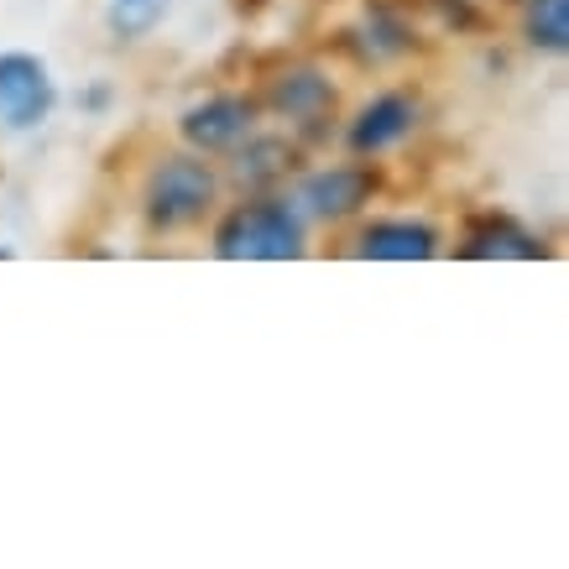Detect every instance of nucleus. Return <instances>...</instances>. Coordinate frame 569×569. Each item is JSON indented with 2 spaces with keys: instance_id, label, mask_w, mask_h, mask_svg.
<instances>
[{
  "instance_id": "obj_7",
  "label": "nucleus",
  "mask_w": 569,
  "mask_h": 569,
  "mask_svg": "<svg viewBox=\"0 0 569 569\" xmlns=\"http://www.w3.org/2000/svg\"><path fill=\"white\" fill-rule=\"evenodd\" d=\"M439 251V230L429 220H371L356 230V257L371 261H429Z\"/></svg>"
},
{
  "instance_id": "obj_2",
  "label": "nucleus",
  "mask_w": 569,
  "mask_h": 569,
  "mask_svg": "<svg viewBox=\"0 0 569 569\" xmlns=\"http://www.w3.org/2000/svg\"><path fill=\"white\" fill-rule=\"evenodd\" d=\"M214 204H220V173L199 152L157 157L152 173L141 178V214L162 236L204 224L214 214Z\"/></svg>"
},
{
  "instance_id": "obj_1",
  "label": "nucleus",
  "mask_w": 569,
  "mask_h": 569,
  "mask_svg": "<svg viewBox=\"0 0 569 569\" xmlns=\"http://www.w3.org/2000/svg\"><path fill=\"white\" fill-rule=\"evenodd\" d=\"M309 220L293 209V199L277 193H251L241 204H230L214 224V257L224 261H293L303 257Z\"/></svg>"
},
{
  "instance_id": "obj_6",
  "label": "nucleus",
  "mask_w": 569,
  "mask_h": 569,
  "mask_svg": "<svg viewBox=\"0 0 569 569\" xmlns=\"http://www.w3.org/2000/svg\"><path fill=\"white\" fill-rule=\"evenodd\" d=\"M418 116H423V104H418L408 89H387V94H377L371 104H361V116H356L350 131H346L350 157L392 152L397 141H408L418 131Z\"/></svg>"
},
{
  "instance_id": "obj_3",
  "label": "nucleus",
  "mask_w": 569,
  "mask_h": 569,
  "mask_svg": "<svg viewBox=\"0 0 569 569\" xmlns=\"http://www.w3.org/2000/svg\"><path fill=\"white\" fill-rule=\"evenodd\" d=\"M371 199H377V173L366 162H340V168H319V173L303 178L293 193V209L303 220L340 224V220H356Z\"/></svg>"
},
{
  "instance_id": "obj_5",
  "label": "nucleus",
  "mask_w": 569,
  "mask_h": 569,
  "mask_svg": "<svg viewBox=\"0 0 569 569\" xmlns=\"http://www.w3.org/2000/svg\"><path fill=\"white\" fill-rule=\"evenodd\" d=\"M52 73L32 52H0V126L6 131H32L52 116Z\"/></svg>"
},
{
  "instance_id": "obj_11",
  "label": "nucleus",
  "mask_w": 569,
  "mask_h": 569,
  "mask_svg": "<svg viewBox=\"0 0 569 569\" xmlns=\"http://www.w3.org/2000/svg\"><path fill=\"white\" fill-rule=\"evenodd\" d=\"M522 37L538 52L569 48V0H528L522 6Z\"/></svg>"
},
{
  "instance_id": "obj_9",
  "label": "nucleus",
  "mask_w": 569,
  "mask_h": 569,
  "mask_svg": "<svg viewBox=\"0 0 569 569\" xmlns=\"http://www.w3.org/2000/svg\"><path fill=\"white\" fill-rule=\"evenodd\" d=\"M298 162V147L282 137H261V131H251V137L230 152V173L241 178L246 189H277L282 178L293 173Z\"/></svg>"
},
{
  "instance_id": "obj_10",
  "label": "nucleus",
  "mask_w": 569,
  "mask_h": 569,
  "mask_svg": "<svg viewBox=\"0 0 569 569\" xmlns=\"http://www.w3.org/2000/svg\"><path fill=\"white\" fill-rule=\"evenodd\" d=\"M466 251L470 257H538V241L522 230L518 220H507V214H486V220L470 224Z\"/></svg>"
},
{
  "instance_id": "obj_12",
  "label": "nucleus",
  "mask_w": 569,
  "mask_h": 569,
  "mask_svg": "<svg viewBox=\"0 0 569 569\" xmlns=\"http://www.w3.org/2000/svg\"><path fill=\"white\" fill-rule=\"evenodd\" d=\"M162 11H168V0H110V6H104V21H110L116 37L137 42V37H147L157 21H162Z\"/></svg>"
},
{
  "instance_id": "obj_4",
  "label": "nucleus",
  "mask_w": 569,
  "mask_h": 569,
  "mask_svg": "<svg viewBox=\"0 0 569 569\" xmlns=\"http://www.w3.org/2000/svg\"><path fill=\"white\" fill-rule=\"evenodd\" d=\"M257 116H261V104L246 100V94H209V100H199V104L183 110L178 131H183V141H189V152L230 157L251 131H257Z\"/></svg>"
},
{
  "instance_id": "obj_8",
  "label": "nucleus",
  "mask_w": 569,
  "mask_h": 569,
  "mask_svg": "<svg viewBox=\"0 0 569 569\" xmlns=\"http://www.w3.org/2000/svg\"><path fill=\"white\" fill-rule=\"evenodd\" d=\"M267 110L282 116L288 126H319L335 116V84L319 69H293V73H282V79H272Z\"/></svg>"
}]
</instances>
